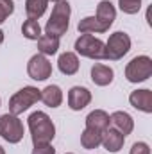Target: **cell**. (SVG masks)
I'll use <instances>...</instances> for the list:
<instances>
[{
  "label": "cell",
  "mask_w": 152,
  "mask_h": 154,
  "mask_svg": "<svg viewBox=\"0 0 152 154\" xmlns=\"http://www.w3.org/2000/svg\"><path fill=\"white\" fill-rule=\"evenodd\" d=\"M29 124V131H31V138L34 145L41 143H50L56 136V125L50 120V116L43 111H34L27 118Z\"/></svg>",
  "instance_id": "1"
},
{
  "label": "cell",
  "mask_w": 152,
  "mask_h": 154,
  "mask_svg": "<svg viewBox=\"0 0 152 154\" xmlns=\"http://www.w3.org/2000/svg\"><path fill=\"white\" fill-rule=\"evenodd\" d=\"M70 14H72V7L66 0L56 2L52 14L45 25V34L54 36V38H61L63 34H66L68 25H70Z\"/></svg>",
  "instance_id": "2"
},
{
  "label": "cell",
  "mask_w": 152,
  "mask_h": 154,
  "mask_svg": "<svg viewBox=\"0 0 152 154\" xmlns=\"http://www.w3.org/2000/svg\"><path fill=\"white\" fill-rule=\"evenodd\" d=\"M39 100H41V90H38L36 86H23L9 99V113L18 116Z\"/></svg>",
  "instance_id": "3"
},
{
  "label": "cell",
  "mask_w": 152,
  "mask_h": 154,
  "mask_svg": "<svg viewBox=\"0 0 152 154\" xmlns=\"http://www.w3.org/2000/svg\"><path fill=\"white\" fill-rule=\"evenodd\" d=\"M75 52L90 59H106L104 41H100L91 34H81L75 39Z\"/></svg>",
  "instance_id": "4"
},
{
  "label": "cell",
  "mask_w": 152,
  "mask_h": 154,
  "mask_svg": "<svg viewBox=\"0 0 152 154\" xmlns=\"http://www.w3.org/2000/svg\"><path fill=\"white\" fill-rule=\"evenodd\" d=\"M152 75V59L149 56H136L125 66V79L129 82H143Z\"/></svg>",
  "instance_id": "5"
},
{
  "label": "cell",
  "mask_w": 152,
  "mask_h": 154,
  "mask_svg": "<svg viewBox=\"0 0 152 154\" xmlns=\"http://www.w3.org/2000/svg\"><path fill=\"white\" fill-rule=\"evenodd\" d=\"M104 47H106V59L118 61L131 50V38L127 32L116 31L109 36L108 43H104Z\"/></svg>",
  "instance_id": "6"
},
{
  "label": "cell",
  "mask_w": 152,
  "mask_h": 154,
  "mask_svg": "<svg viewBox=\"0 0 152 154\" xmlns=\"http://www.w3.org/2000/svg\"><path fill=\"white\" fill-rule=\"evenodd\" d=\"M0 136L9 143H18L23 138V124L16 115H0Z\"/></svg>",
  "instance_id": "7"
},
{
  "label": "cell",
  "mask_w": 152,
  "mask_h": 154,
  "mask_svg": "<svg viewBox=\"0 0 152 154\" xmlns=\"http://www.w3.org/2000/svg\"><path fill=\"white\" fill-rule=\"evenodd\" d=\"M27 74L34 81H47L48 77L52 75V63L47 59V56H43V54L38 52L36 56H32L29 59Z\"/></svg>",
  "instance_id": "8"
},
{
  "label": "cell",
  "mask_w": 152,
  "mask_h": 154,
  "mask_svg": "<svg viewBox=\"0 0 152 154\" xmlns=\"http://www.w3.org/2000/svg\"><path fill=\"white\" fill-rule=\"evenodd\" d=\"M91 102V91L84 86H74L68 91V108L74 111L84 109Z\"/></svg>",
  "instance_id": "9"
},
{
  "label": "cell",
  "mask_w": 152,
  "mask_h": 154,
  "mask_svg": "<svg viewBox=\"0 0 152 154\" xmlns=\"http://www.w3.org/2000/svg\"><path fill=\"white\" fill-rule=\"evenodd\" d=\"M129 102L132 108L143 113H152V91L143 88V90H134L129 95Z\"/></svg>",
  "instance_id": "10"
},
{
  "label": "cell",
  "mask_w": 152,
  "mask_h": 154,
  "mask_svg": "<svg viewBox=\"0 0 152 154\" xmlns=\"http://www.w3.org/2000/svg\"><path fill=\"white\" fill-rule=\"evenodd\" d=\"M109 125L113 127L114 131H118L120 134L127 136L134 129V120H132V116L129 115V113H125V111H114L113 115L109 116Z\"/></svg>",
  "instance_id": "11"
},
{
  "label": "cell",
  "mask_w": 152,
  "mask_h": 154,
  "mask_svg": "<svg viewBox=\"0 0 152 154\" xmlns=\"http://www.w3.org/2000/svg\"><path fill=\"white\" fill-rule=\"evenodd\" d=\"M95 18L102 23V27H104L106 31H109V27L113 25L114 18H116V9H114V5L109 0H102V2L97 5V14H95Z\"/></svg>",
  "instance_id": "12"
},
{
  "label": "cell",
  "mask_w": 152,
  "mask_h": 154,
  "mask_svg": "<svg viewBox=\"0 0 152 154\" xmlns=\"http://www.w3.org/2000/svg\"><path fill=\"white\" fill-rule=\"evenodd\" d=\"M123 142H125V136L120 134L118 131H114L113 127H108L104 133H102V143L106 151L109 152H118L122 147H123Z\"/></svg>",
  "instance_id": "13"
},
{
  "label": "cell",
  "mask_w": 152,
  "mask_h": 154,
  "mask_svg": "<svg viewBox=\"0 0 152 154\" xmlns=\"http://www.w3.org/2000/svg\"><path fill=\"white\" fill-rule=\"evenodd\" d=\"M114 79V72L111 66L108 65H102V63H97L91 66V81L97 84V86H108L111 84Z\"/></svg>",
  "instance_id": "14"
},
{
  "label": "cell",
  "mask_w": 152,
  "mask_h": 154,
  "mask_svg": "<svg viewBox=\"0 0 152 154\" xmlns=\"http://www.w3.org/2000/svg\"><path fill=\"white\" fill-rule=\"evenodd\" d=\"M57 68L65 75H75L79 72V57L75 52H65L57 59Z\"/></svg>",
  "instance_id": "15"
},
{
  "label": "cell",
  "mask_w": 152,
  "mask_h": 154,
  "mask_svg": "<svg viewBox=\"0 0 152 154\" xmlns=\"http://www.w3.org/2000/svg\"><path fill=\"white\" fill-rule=\"evenodd\" d=\"M86 127L88 129H95L99 133H104L109 127V115L104 109H95L86 116Z\"/></svg>",
  "instance_id": "16"
},
{
  "label": "cell",
  "mask_w": 152,
  "mask_h": 154,
  "mask_svg": "<svg viewBox=\"0 0 152 154\" xmlns=\"http://www.w3.org/2000/svg\"><path fill=\"white\" fill-rule=\"evenodd\" d=\"M41 100L48 108H59L63 102V91L57 84H48L45 90H41Z\"/></svg>",
  "instance_id": "17"
},
{
  "label": "cell",
  "mask_w": 152,
  "mask_h": 154,
  "mask_svg": "<svg viewBox=\"0 0 152 154\" xmlns=\"http://www.w3.org/2000/svg\"><path fill=\"white\" fill-rule=\"evenodd\" d=\"M59 50V38L48 36V34H41L38 39V52L43 56H54Z\"/></svg>",
  "instance_id": "18"
},
{
  "label": "cell",
  "mask_w": 152,
  "mask_h": 154,
  "mask_svg": "<svg viewBox=\"0 0 152 154\" xmlns=\"http://www.w3.org/2000/svg\"><path fill=\"white\" fill-rule=\"evenodd\" d=\"M77 29H79V32L81 34H100V32H106V29L102 27V23L95 18V16H86V18H82L81 22H79V25H77Z\"/></svg>",
  "instance_id": "19"
},
{
  "label": "cell",
  "mask_w": 152,
  "mask_h": 154,
  "mask_svg": "<svg viewBox=\"0 0 152 154\" xmlns=\"http://www.w3.org/2000/svg\"><path fill=\"white\" fill-rule=\"evenodd\" d=\"M100 143H102V133H99L95 129H88V127L82 131V134H81V145L84 149L91 151V149H97Z\"/></svg>",
  "instance_id": "20"
},
{
  "label": "cell",
  "mask_w": 152,
  "mask_h": 154,
  "mask_svg": "<svg viewBox=\"0 0 152 154\" xmlns=\"http://www.w3.org/2000/svg\"><path fill=\"white\" fill-rule=\"evenodd\" d=\"M48 5V0H25V13L27 18L31 20H38L45 14Z\"/></svg>",
  "instance_id": "21"
},
{
  "label": "cell",
  "mask_w": 152,
  "mask_h": 154,
  "mask_svg": "<svg viewBox=\"0 0 152 154\" xmlns=\"http://www.w3.org/2000/svg\"><path fill=\"white\" fill-rule=\"evenodd\" d=\"M22 34L25 36L27 39H36L38 41L39 36H41V27H39V22L38 20H31L27 18L22 25Z\"/></svg>",
  "instance_id": "22"
},
{
  "label": "cell",
  "mask_w": 152,
  "mask_h": 154,
  "mask_svg": "<svg viewBox=\"0 0 152 154\" xmlns=\"http://www.w3.org/2000/svg\"><path fill=\"white\" fill-rule=\"evenodd\" d=\"M118 5L125 14H136L141 7V0H118Z\"/></svg>",
  "instance_id": "23"
},
{
  "label": "cell",
  "mask_w": 152,
  "mask_h": 154,
  "mask_svg": "<svg viewBox=\"0 0 152 154\" xmlns=\"http://www.w3.org/2000/svg\"><path fill=\"white\" fill-rule=\"evenodd\" d=\"M14 13V4L13 0H0V25Z\"/></svg>",
  "instance_id": "24"
},
{
  "label": "cell",
  "mask_w": 152,
  "mask_h": 154,
  "mask_svg": "<svg viewBox=\"0 0 152 154\" xmlns=\"http://www.w3.org/2000/svg\"><path fill=\"white\" fill-rule=\"evenodd\" d=\"M129 154H150V147H149V143H145V142H136V143L131 147Z\"/></svg>",
  "instance_id": "25"
},
{
  "label": "cell",
  "mask_w": 152,
  "mask_h": 154,
  "mask_svg": "<svg viewBox=\"0 0 152 154\" xmlns=\"http://www.w3.org/2000/svg\"><path fill=\"white\" fill-rule=\"evenodd\" d=\"M32 154H56V149L50 143H41V145H34Z\"/></svg>",
  "instance_id": "26"
},
{
  "label": "cell",
  "mask_w": 152,
  "mask_h": 154,
  "mask_svg": "<svg viewBox=\"0 0 152 154\" xmlns=\"http://www.w3.org/2000/svg\"><path fill=\"white\" fill-rule=\"evenodd\" d=\"M2 43H4V31L0 29V45H2Z\"/></svg>",
  "instance_id": "27"
},
{
  "label": "cell",
  "mask_w": 152,
  "mask_h": 154,
  "mask_svg": "<svg viewBox=\"0 0 152 154\" xmlns=\"http://www.w3.org/2000/svg\"><path fill=\"white\" fill-rule=\"evenodd\" d=\"M0 154H5V151H4V147L0 145Z\"/></svg>",
  "instance_id": "28"
},
{
  "label": "cell",
  "mask_w": 152,
  "mask_h": 154,
  "mask_svg": "<svg viewBox=\"0 0 152 154\" xmlns=\"http://www.w3.org/2000/svg\"><path fill=\"white\" fill-rule=\"evenodd\" d=\"M48 2H54V4H56V2H59V0H48Z\"/></svg>",
  "instance_id": "29"
},
{
  "label": "cell",
  "mask_w": 152,
  "mask_h": 154,
  "mask_svg": "<svg viewBox=\"0 0 152 154\" xmlns=\"http://www.w3.org/2000/svg\"><path fill=\"white\" fill-rule=\"evenodd\" d=\"M0 102H2V100H0Z\"/></svg>",
  "instance_id": "30"
},
{
  "label": "cell",
  "mask_w": 152,
  "mask_h": 154,
  "mask_svg": "<svg viewBox=\"0 0 152 154\" xmlns=\"http://www.w3.org/2000/svg\"><path fill=\"white\" fill-rule=\"evenodd\" d=\"M68 154H70V152H68Z\"/></svg>",
  "instance_id": "31"
}]
</instances>
